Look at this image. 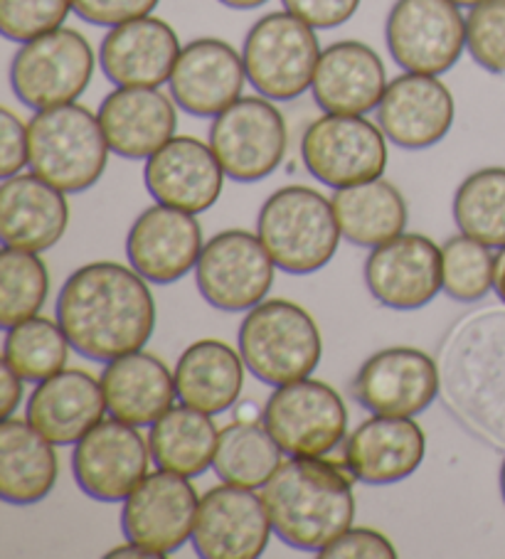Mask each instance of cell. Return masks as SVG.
<instances>
[{
    "label": "cell",
    "mask_w": 505,
    "mask_h": 559,
    "mask_svg": "<svg viewBox=\"0 0 505 559\" xmlns=\"http://www.w3.org/2000/svg\"><path fill=\"white\" fill-rule=\"evenodd\" d=\"M225 8H232V11H257V8L267 5L269 0H218Z\"/></svg>",
    "instance_id": "cell-47"
},
{
    "label": "cell",
    "mask_w": 505,
    "mask_h": 559,
    "mask_svg": "<svg viewBox=\"0 0 505 559\" xmlns=\"http://www.w3.org/2000/svg\"><path fill=\"white\" fill-rule=\"evenodd\" d=\"M109 559H116V557H133V559H158L155 557L151 549H145V547H141V545H136V543H126V545H121V547H114L109 555H106Z\"/></svg>",
    "instance_id": "cell-45"
},
{
    "label": "cell",
    "mask_w": 505,
    "mask_h": 559,
    "mask_svg": "<svg viewBox=\"0 0 505 559\" xmlns=\"http://www.w3.org/2000/svg\"><path fill=\"white\" fill-rule=\"evenodd\" d=\"M239 353L259 382L281 384L310 378L324 355L318 323L286 298H265L239 325Z\"/></svg>",
    "instance_id": "cell-5"
},
{
    "label": "cell",
    "mask_w": 505,
    "mask_h": 559,
    "mask_svg": "<svg viewBox=\"0 0 505 559\" xmlns=\"http://www.w3.org/2000/svg\"><path fill=\"white\" fill-rule=\"evenodd\" d=\"M274 533L261 493L222 484L200 498L192 547L202 559H257Z\"/></svg>",
    "instance_id": "cell-16"
},
{
    "label": "cell",
    "mask_w": 505,
    "mask_h": 559,
    "mask_svg": "<svg viewBox=\"0 0 505 559\" xmlns=\"http://www.w3.org/2000/svg\"><path fill=\"white\" fill-rule=\"evenodd\" d=\"M387 156L385 131L367 117L324 114L301 136L306 170L333 190L383 178Z\"/></svg>",
    "instance_id": "cell-10"
},
{
    "label": "cell",
    "mask_w": 505,
    "mask_h": 559,
    "mask_svg": "<svg viewBox=\"0 0 505 559\" xmlns=\"http://www.w3.org/2000/svg\"><path fill=\"white\" fill-rule=\"evenodd\" d=\"M106 409L111 417L133 427H151L173 407L176 374L168 370L158 355L136 350L106 362L102 372Z\"/></svg>",
    "instance_id": "cell-28"
},
{
    "label": "cell",
    "mask_w": 505,
    "mask_h": 559,
    "mask_svg": "<svg viewBox=\"0 0 505 559\" xmlns=\"http://www.w3.org/2000/svg\"><path fill=\"white\" fill-rule=\"evenodd\" d=\"M31 170L67 195L86 192L102 180L109 163V141L99 114L84 104H62L35 111L27 121Z\"/></svg>",
    "instance_id": "cell-4"
},
{
    "label": "cell",
    "mask_w": 505,
    "mask_h": 559,
    "mask_svg": "<svg viewBox=\"0 0 505 559\" xmlns=\"http://www.w3.org/2000/svg\"><path fill=\"white\" fill-rule=\"evenodd\" d=\"M365 284L392 311H420L442 292V247L424 235H400L375 247L365 262Z\"/></svg>",
    "instance_id": "cell-20"
},
{
    "label": "cell",
    "mask_w": 505,
    "mask_h": 559,
    "mask_svg": "<svg viewBox=\"0 0 505 559\" xmlns=\"http://www.w3.org/2000/svg\"><path fill=\"white\" fill-rule=\"evenodd\" d=\"M215 151L196 136H173L145 160L143 182L155 202L200 215L222 195L225 186Z\"/></svg>",
    "instance_id": "cell-21"
},
{
    "label": "cell",
    "mask_w": 505,
    "mask_h": 559,
    "mask_svg": "<svg viewBox=\"0 0 505 559\" xmlns=\"http://www.w3.org/2000/svg\"><path fill=\"white\" fill-rule=\"evenodd\" d=\"M218 439L220 431L218 424L212 421V414L180 404L151 424L149 447L155 466L171 471V474L196 478L212 468Z\"/></svg>",
    "instance_id": "cell-32"
},
{
    "label": "cell",
    "mask_w": 505,
    "mask_h": 559,
    "mask_svg": "<svg viewBox=\"0 0 505 559\" xmlns=\"http://www.w3.org/2000/svg\"><path fill=\"white\" fill-rule=\"evenodd\" d=\"M151 459L139 427L111 417L74 443L72 471L82 493L102 503H119L149 476Z\"/></svg>",
    "instance_id": "cell-14"
},
{
    "label": "cell",
    "mask_w": 505,
    "mask_h": 559,
    "mask_svg": "<svg viewBox=\"0 0 505 559\" xmlns=\"http://www.w3.org/2000/svg\"><path fill=\"white\" fill-rule=\"evenodd\" d=\"M454 222L459 233L491 249L505 247V168L471 173L454 195Z\"/></svg>",
    "instance_id": "cell-35"
},
{
    "label": "cell",
    "mask_w": 505,
    "mask_h": 559,
    "mask_svg": "<svg viewBox=\"0 0 505 559\" xmlns=\"http://www.w3.org/2000/svg\"><path fill=\"white\" fill-rule=\"evenodd\" d=\"M274 259L259 235L247 229H225L202 249L196 284L212 308L239 313L265 301L274 284Z\"/></svg>",
    "instance_id": "cell-12"
},
{
    "label": "cell",
    "mask_w": 505,
    "mask_h": 559,
    "mask_svg": "<svg viewBox=\"0 0 505 559\" xmlns=\"http://www.w3.org/2000/svg\"><path fill=\"white\" fill-rule=\"evenodd\" d=\"M387 84L390 82H387L383 57L371 45L341 40L320 52L310 94L324 114L365 117L377 111Z\"/></svg>",
    "instance_id": "cell-24"
},
{
    "label": "cell",
    "mask_w": 505,
    "mask_h": 559,
    "mask_svg": "<svg viewBox=\"0 0 505 559\" xmlns=\"http://www.w3.org/2000/svg\"><path fill=\"white\" fill-rule=\"evenodd\" d=\"M50 274L40 254L3 247L0 252V328L8 331L43 311Z\"/></svg>",
    "instance_id": "cell-36"
},
{
    "label": "cell",
    "mask_w": 505,
    "mask_h": 559,
    "mask_svg": "<svg viewBox=\"0 0 505 559\" xmlns=\"http://www.w3.org/2000/svg\"><path fill=\"white\" fill-rule=\"evenodd\" d=\"M72 343L60 323L45 316H33L5 331L3 362L25 382H43L62 372L70 360Z\"/></svg>",
    "instance_id": "cell-34"
},
{
    "label": "cell",
    "mask_w": 505,
    "mask_h": 559,
    "mask_svg": "<svg viewBox=\"0 0 505 559\" xmlns=\"http://www.w3.org/2000/svg\"><path fill=\"white\" fill-rule=\"evenodd\" d=\"M208 143L227 178L237 182L265 180L286 158V119L277 102L267 96H242L212 119Z\"/></svg>",
    "instance_id": "cell-8"
},
{
    "label": "cell",
    "mask_w": 505,
    "mask_h": 559,
    "mask_svg": "<svg viewBox=\"0 0 505 559\" xmlns=\"http://www.w3.org/2000/svg\"><path fill=\"white\" fill-rule=\"evenodd\" d=\"M23 390L25 380L11 368V365L3 362V368H0V417H13L15 409L21 407L23 402Z\"/></svg>",
    "instance_id": "cell-44"
},
{
    "label": "cell",
    "mask_w": 505,
    "mask_h": 559,
    "mask_svg": "<svg viewBox=\"0 0 505 559\" xmlns=\"http://www.w3.org/2000/svg\"><path fill=\"white\" fill-rule=\"evenodd\" d=\"M94 70L96 57L90 40L72 27H57L17 47L11 86L27 109L43 111L80 99Z\"/></svg>",
    "instance_id": "cell-7"
},
{
    "label": "cell",
    "mask_w": 505,
    "mask_h": 559,
    "mask_svg": "<svg viewBox=\"0 0 505 559\" xmlns=\"http://www.w3.org/2000/svg\"><path fill=\"white\" fill-rule=\"evenodd\" d=\"M60 476L55 443L27 419L0 421V498L11 506H35L52 493Z\"/></svg>",
    "instance_id": "cell-29"
},
{
    "label": "cell",
    "mask_w": 505,
    "mask_h": 559,
    "mask_svg": "<svg viewBox=\"0 0 505 559\" xmlns=\"http://www.w3.org/2000/svg\"><path fill=\"white\" fill-rule=\"evenodd\" d=\"M57 323L82 358L111 362L151 341L155 301L133 266L92 262L64 282L57 296Z\"/></svg>",
    "instance_id": "cell-1"
},
{
    "label": "cell",
    "mask_w": 505,
    "mask_h": 559,
    "mask_svg": "<svg viewBox=\"0 0 505 559\" xmlns=\"http://www.w3.org/2000/svg\"><path fill=\"white\" fill-rule=\"evenodd\" d=\"M261 421L286 456L320 459L343 443L348 409L330 384L304 378L274 388Z\"/></svg>",
    "instance_id": "cell-9"
},
{
    "label": "cell",
    "mask_w": 505,
    "mask_h": 559,
    "mask_svg": "<svg viewBox=\"0 0 505 559\" xmlns=\"http://www.w3.org/2000/svg\"><path fill=\"white\" fill-rule=\"evenodd\" d=\"M109 148L126 160H149L178 131V104L161 86H116L99 106Z\"/></svg>",
    "instance_id": "cell-22"
},
{
    "label": "cell",
    "mask_w": 505,
    "mask_h": 559,
    "mask_svg": "<svg viewBox=\"0 0 505 559\" xmlns=\"http://www.w3.org/2000/svg\"><path fill=\"white\" fill-rule=\"evenodd\" d=\"M257 235L279 272L294 276L328 266L343 239L333 200L308 186H286L269 195L259 210Z\"/></svg>",
    "instance_id": "cell-3"
},
{
    "label": "cell",
    "mask_w": 505,
    "mask_h": 559,
    "mask_svg": "<svg viewBox=\"0 0 505 559\" xmlns=\"http://www.w3.org/2000/svg\"><path fill=\"white\" fill-rule=\"evenodd\" d=\"M316 27L289 11L261 15L242 45L247 80L271 102H294L304 96L320 60Z\"/></svg>",
    "instance_id": "cell-6"
},
{
    "label": "cell",
    "mask_w": 505,
    "mask_h": 559,
    "mask_svg": "<svg viewBox=\"0 0 505 559\" xmlns=\"http://www.w3.org/2000/svg\"><path fill=\"white\" fill-rule=\"evenodd\" d=\"M70 225L67 192L35 173H17L0 182V242L3 247L43 254Z\"/></svg>",
    "instance_id": "cell-26"
},
{
    "label": "cell",
    "mask_w": 505,
    "mask_h": 559,
    "mask_svg": "<svg viewBox=\"0 0 505 559\" xmlns=\"http://www.w3.org/2000/svg\"><path fill=\"white\" fill-rule=\"evenodd\" d=\"M31 168V136L27 123L8 106L0 109V178H13Z\"/></svg>",
    "instance_id": "cell-42"
},
{
    "label": "cell",
    "mask_w": 505,
    "mask_h": 559,
    "mask_svg": "<svg viewBox=\"0 0 505 559\" xmlns=\"http://www.w3.org/2000/svg\"><path fill=\"white\" fill-rule=\"evenodd\" d=\"M284 11L294 13L316 31H333L361 11L363 0H281Z\"/></svg>",
    "instance_id": "cell-43"
},
{
    "label": "cell",
    "mask_w": 505,
    "mask_h": 559,
    "mask_svg": "<svg viewBox=\"0 0 505 559\" xmlns=\"http://www.w3.org/2000/svg\"><path fill=\"white\" fill-rule=\"evenodd\" d=\"M442 378L432 355L420 348H385L367 358L353 380V397L383 417H416L439 397Z\"/></svg>",
    "instance_id": "cell-15"
},
{
    "label": "cell",
    "mask_w": 505,
    "mask_h": 559,
    "mask_svg": "<svg viewBox=\"0 0 505 559\" xmlns=\"http://www.w3.org/2000/svg\"><path fill=\"white\" fill-rule=\"evenodd\" d=\"M242 52L220 37H198L183 45L168 80L178 109L198 119H215L242 99L247 84Z\"/></svg>",
    "instance_id": "cell-19"
},
{
    "label": "cell",
    "mask_w": 505,
    "mask_h": 559,
    "mask_svg": "<svg viewBox=\"0 0 505 559\" xmlns=\"http://www.w3.org/2000/svg\"><path fill=\"white\" fill-rule=\"evenodd\" d=\"M72 11V0H0V33L23 45L64 27Z\"/></svg>",
    "instance_id": "cell-39"
},
{
    "label": "cell",
    "mask_w": 505,
    "mask_h": 559,
    "mask_svg": "<svg viewBox=\"0 0 505 559\" xmlns=\"http://www.w3.org/2000/svg\"><path fill=\"white\" fill-rule=\"evenodd\" d=\"M385 43L404 72L442 76L466 50V15L451 0H395Z\"/></svg>",
    "instance_id": "cell-11"
},
{
    "label": "cell",
    "mask_w": 505,
    "mask_h": 559,
    "mask_svg": "<svg viewBox=\"0 0 505 559\" xmlns=\"http://www.w3.org/2000/svg\"><path fill=\"white\" fill-rule=\"evenodd\" d=\"M426 437L414 417H383L363 421L345 441L348 474L367 486H390L410 478L422 466Z\"/></svg>",
    "instance_id": "cell-25"
},
{
    "label": "cell",
    "mask_w": 505,
    "mask_h": 559,
    "mask_svg": "<svg viewBox=\"0 0 505 559\" xmlns=\"http://www.w3.org/2000/svg\"><path fill=\"white\" fill-rule=\"evenodd\" d=\"M202 227L192 212L163 205L145 207L126 237L129 264L151 284H173L198 266Z\"/></svg>",
    "instance_id": "cell-17"
},
{
    "label": "cell",
    "mask_w": 505,
    "mask_h": 559,
    "mask_svg": "<svg viewBox=\"0 0 505 559\" xmlns=\"http://www.w3.org/2000/svg\"><path fill=\"white\" fill-rule=\"evenodd\" d=\"M495 257L473 237H451L442 245V292L459 304H475L491 294Z\"/></svg>",
    "instance_id": "cell-37"
},
{
    "label": "cell",
    "mask_w": 505,
    "mask_h": 559,
    "mask_svg": "<svg viewBox=\"0 0 505 559\" xmlns=\"http://www.w3.org/2000/svg\"><path fill=\"white\" fill-rule=\"evenodd\" d=\"M198 508L200 498L190 478L158 468L124 500V537L151 549L158 559L168 557L192 539Z\"/></svg>",
    "instance_id": "cell-13"
},
{
    "label": "cell",
    "mask_w": 505,
    "mask_h": 559,
    "mask_svg": "<svg viewBox=\"0 0 505 559\" xmlns=\"http://www.w3.org/2000/svg\"><path fill=\"white\" fill-rule=\"evenodd\" d=\"M501 496L505 500V459H503V464H501Z\"/></svg>",
    "instance_id": "cell-49"
},
{
    "label": "cell",
    "mask_w": 505,
    "mask_h": 559,
    "mask_svg": "<svg viewBox=\"0 0 505 559\" xmlns=\"http://www.w3.org/2000/svg\"><path fill=\"white\" fill-rule=\"evenodd\" d=\"M161 0H72L74 13L96 27H116L136 17L153 15Z\"/></svg>",
    "instance_id": "cell-41"
},
{
    "label": "cell",
    "mask_w": 505,
    "mask_h": 559,
    "mask_svg": "<svg viewBox=\"0 0 505 559\" xmlns=\"http://www.w3.org/2000/svg\"><path fill=\"white\" fill-rule=\"evenodd\" d=\"M333 210L343 239L375 249L400 237L407 227V202L390 180L375 178L333 192Z\"/></svg>",
    "instance_id": "cell-31"
},
{
    "label": "cell",
    "mask_w": 505,
    "mask_h": 559,
    "mask_svg": "<svg viewBox=\"0 0 505 559\" xmlns=\"http://www.w3.org/2000/svg\"><path fill=\"white\" fill-rule=\"evenodd\" d=\"M466 50L485 72L505 76V0H483L469 8Z\"/></svg>",
    "instance_id": "cell-38"
},
{
    "label": "cell",
    "mask_w": 505,
    "mask_h": 559,
    "mask_svg": "<svg viewBox=\"0 0 505 559\" xmlns=\"http://www.w3.org/2000/svg\"><path fill=\"white\" fill-rule=\"evenodd\" d=\"M281 454L284 451L271 437L265 421L235 419L220 429L212 471L222 484L261 490L284 464Z\"/></svg>",
    "instance_id": "cell-33"
},
{
    "label": "cell",
    "mask_w": 505,
    "mask_h": 559,
    "mask_svg": "<svg viewBox=\"0 0 505 559\" xmlns=\"http://www.w3.org/2000/svg\"><path fill=\"white\" fill-rule=\"evenodd\" d=\"M451 3H456L459 8H473V5L483 3V0H451Z\"/></svg>",
    "instance_id": "cell-48"
},
{
    "label": "cell",
    "mask_w": 505,
    "mask_h": 559,
    "mask_svg": "<svg viewBox=\"0 0 505 559\" xmlns=\"http://www.w3.org/2000/svg\"><path fill=\"white\" fill-rule=\"evenodd\" d=\"M277 537L301 552H320L355 520L353 484L336 464L289 456L261 488Z\"/></svg>",
    "instance_id": "cell-2"
},
{
    "label": "cell",
    "mask_w": 505,
    "mask_h": 559,
    "mask_svg": "<svg viewBox=\"0 0 505 559\" xmlns=\"http://www.w3.org/2000/svg\"><path fill=\"white\" fill-rule=\"evenodd\" d=\"M493 292L498 294L501 301L505 304V247L495 254V282H493Z\"/></svg>",
    "instance_id": "cell-46"
},
{
    "label": "cell",
    "mask_w": 505,
    "mask_h": 559,
    "mask_svg": "<svg viewBox=\"0 0 505 559\" xmlns=\"http://www.w3.org/2000/svg\"><path fill=\"white\" fill-rule=\"evenodd\" d=\"M106 412L102 380L86 370H62L37 382L27 400L25 419L55 447H74L86 431L104 421Z\"/></svg>",
    "instance_id": "cell-27"
},
{
    "label": "cell",
    "mask_w": 505,
    "mask_h": 559,
    "mask_svg": "<svg viewBox=\"0 0 505 559\" xmlns=\"http://www.w3.org/2000/svg\"><path fill=\"white\" fill-rule=\"evenodd\" d=\"M245 358L225 341L202 338L183 350L176 365L180 404L205 414H222L239 402L245 388Z\"/></svg>",
    "instance_id": "cell-30"
},
{
    "label": "cell",
    "mask_w": 505,
    "mask_h": 559,
    "mask_svg": "<svg viewBox=\"0 0 505 559\" xmlns=\"http://www.w3.org/2000/svg\"><path fill=\"white\" fill-rule=\"evenodd\" d=\"M320 559H395L397 549L383 533L371 527H348L318 552Z\"/></svg>",
    "instance_id": "cell-40"
},
{
    "label": "cell",
    "mask_w": 505,
    "mask_h": 559,
    "mask_svg": "<svg viewBox=\"0 0 505 559\" xmlns=\"http://www.w3.org/2000/svg\"><path fill=\"white\" fill-rule=\"evenodd\" d=\"M456 121L449 86L434 74L404 72L387 84L377 123L397 148L426 151L442 143Z\"/></svg>",
    "instance_id": "cell-18"
},
{
    "label": "cell",
    "mask_w": 505,
    "mask_h": 559,
    "mask_svg": "<svg viewBox=\"0 0 505 559\" xmlns=\"http://www.w3.org/2000/svg\"><path fill=\"white\" fill-rule=\"evenodd\" d=\"M183 45L163 17L145 15L109 27L99 47V67L114 86L168 84Z\"/></svg>",
    "instance_id": "cell-23"
}]
</instances>
